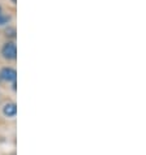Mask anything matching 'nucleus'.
I'll use <instances>...</instances> for the list:
<instances>
[{"instance_id":"nucleus-1","label":"nucleus","mask_w":146,"mask_h":155,"mask_svg":"<svg viewBox=\"0 0 146 155\" xmlns=\"http://www.w3.org/2000/svg\"><path fill=\"white\" fill-rule=\"evenodd\" d=\"M2 55L7 60H15L17 58V46L15 42H7L2 47Z\"/></svg>"},{"instance_id":"nucleus-2","label":"nucleus","mask_w":146,"mask_h":155,"mask_svg":"<svg viewBox=\"0 0 146 155\" xmlns=\"http://www.w3.org/2000/svg\"><path fill=\"white\" fill-rule=\"evenodd\" d=\"M17 72L12 67H4L0 69V80L5 82H16Z\"/></svg>"},{"instance_id":"nucleus-3","label":"nucleus","mask_w":146,"mask_h":155,"mask_svg":"<svg viewBox=\"0 0 146 155\" xmlns=\"http://www.w3.org/2000/svg\"><path fill=\"white\" fill-rule=\"evenodd\" d=\"M3 114L5 115L7 117H15L16 114H17V106H16V103H13V102L7 103V104L3 107Z\"/></svg>"},{"instance_id":"nucleus-4","label":"nucleus","mask_w":146,"mask_h":155,"mask_svg":"<svg viewBox=\"0 0 146 155\" xmlns=\"http://www.w3.org/2000/svg\"><path fill=\"white\" fill-rule=\"evenodd\" d=\"M12 17L8 16V15H4V13H0V26H5L11 22Z\"/></svg>"},{"instance_id":"nucleus-5","label":"nucleus","mask_w":146,"mask_h":155,"mask_svg":"<svg viewBox=\"0 0 146 155\" xmlns=\"http://www.w3.org/2000/svg\"><path fill=\"white\" fill-rule=\"evenodd\" d=\"M0 13H2V7H0Z\"/></svg>"}]
</instances>
